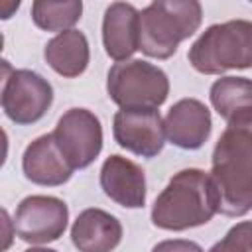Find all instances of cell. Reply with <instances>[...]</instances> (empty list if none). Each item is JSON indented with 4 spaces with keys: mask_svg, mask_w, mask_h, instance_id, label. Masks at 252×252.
I'll return each mask as SVG.
<instances>
[{
    "mask_svg": "<svg viewBox=\"0 0 252 252\" xmlns=\"http://www.w3.org/2000/svg\"><path fill=\"white\" fill-rule=\"evenodd\" d=\"M211 177L222 215L242 217L252 209V114L228 122L213 152Z\"/></svg>",
    "mask_w": 252,
    "mask_h": 252,
    "instance_id": "6da1fadb",
    "label": "cell"
},
{
    "mask_svg": "<svg viewBox=\"0 0 252 252\" xmlns=\"http://www.w3.org/2000/svg\"><path fill=\"white\" fill-rule=\"evenodd\" d=\"M219 211V191L211 175L201 169L175 173L152 209V220L165 230L201 226Z\"/></svg>",
    "mask_w": 252,
    "mask_h": 252,
    "instance_id": "7a4b0ae2",
    "label": "cell"
},
{
    "mask_svg": "<svg viewBox=\"0 0 252 252\" xmlns=\"http://www.w3.org/2000/svg\"><path fill=\"white\" fill-rule=\"evenodd\" d=\"M203 10L195 0H158L140 14V49L156 59H167L177 45L193 35Z\"/></svg>",
    "mask_w": 252,
    "mask_h": 252,
    "instance_id": "3957f363",
    "label": "cell"
},
{
    "mask_svg": "<svg viewBox=\"0 0 252 252\" xmlns=\"http://www.w3.org/2000/svg\"><path fill=\"white\" fill-rule=\"evenodd\" d=\"M189 61L205 75L252 67V22L230 20L211 26L191 45Z\"/></svg>",
    "mask_w": 252,
    "mask_h": 252,
    "instance_id": "277c9868",
    "label": "cell"
},
{
    "mask_svg": "<svg viewBox=\"0 0 252 252\" xmlns=\"http://www.w3.org/2000/svg\"><path fill=\"white\" fill-rule=\"evenodd\" d=\"M108 96L122 108H158L169 93L167 75L142 59L114 63L106 81Z\"/></svg>",
    "mask_w": 252,
    "mask_h": 252,
    "instance_id": "5b68a950",
    "label": "cell"
},
{
    "mask_svg": "<svg viewBox=\"0 0 252 252\" xmlns=\"http://www.w3.org/2000/svg\"><path fill=\"white\" fill-rule=\"evenodd\" d=\"M2 108L16 124L37 122L53 100L51 85L37 73L28 69H10L4 61L2 77Z\"/></svg>",
    "mask_w": 252,
    "mask_h": 252,
    "instance_id": "8992f818",
    "label": "cell"
},
{
    "mask_svg": "<svg viewBox=\"0 0 252 252\" xmlns=\"http://www.w3.org/2000/svg\"><path fill=\"white\" fill-rule=\"evenodd\" d=\"M53 138L73 169L91 165L102 148L100 122L87 108L67 110L59 118L53 130Z\"/></svg>",
    "mask_w": 252,
    "mask_h": 252,
    "instance_id": "52a82bcc",
    "label": "cell"
},
{
    "mask_svg": "<svg viewBox=\"0 0 252 252\" xmlns=\"http://www.w3.org/2000/svg\"><path fill=\"white\" fill-rule=\"evenodd\" d=\"M69 211L57 197L32 195L26 197L14 217V232L32 244H45L57 240L67 228Z\"/></svg>",
    "mask_w": 252,
    "mask_h": 252,
    "instance_id": "ba28073f",
    "label": "cell"
},
{
    "mask_svg": "<svg viewBox=\"0 0 252 252\" xmlns=\"http://www.w3.org/2000/svg\"><path fill=\"white\" fill-rule=\"evenodd\" d=\"M112 130L124 150L142 158L158 156L165 144V124L158 108H120Z\"/></svg>",
    "mask_w": 252,
    "mask_h": 252,
    "instance_id": "9c48e42d",
    "label": "cell"
},
{
    "mask_svg": "<svg viewBox=\"0 0 252 252\" xmlns=\"http://www.w3.org/2000/svg\"><path fill=\"white\" fill-rule=\"evenodd\" d=\"M163 124L171 144L183 150H197L211 134V112L201 100L183 98L169 108Z\"/></svg>",
    "mask_w": 252,
    "mask_h": 252,
    "instance_id": "30bf717a",
    "label": "cell"
},
{
    "mask_svg": "<svg viewBox=\"0 0 252 252\" xmlns=\"http://www.w3.org/2000/svg\"><path fill=\"white\" fill-rule=\"evenodd\" d=\"M22 167L26 177L37 185H61L73 173V167L59 150L53 134L39 136L26 148Z\"/></svg>",
    "mask_w": 252,
    "mask_h": 252,
    "instance_id": "8fae6325",
    "label": "cell"
},
{
    "mask_svg": "<svg viewBox=\"0 0 252 252\" xmlns=\"http://www.w3.org/2000/svg\"><path fill=\"white\" fill-rule=\"evenodd\" d=\"M102 41L106 53L120 61H126L136 49H140V14L132 4L114 2L106 8L102 20Z\"/></svg>",
    "mask_w": 252,
    "mask_h": 252,
    "instance_id": "7c38bea8",
    "label": "cell"
},
{
    "mask_svg": "<svg viewBox=\"0 0 252 252\" xmlns=\"http://www.w3.org/2000/svg\"><path fill=\"white\" fill-rule=\"evenodd\" d=\"M100 187L122 207L138 209L146 201L144 171L122 156H110L100 169Z\"/></svg>",
    "mask_w": 252,
    "mask_h": 252,
    "instance_id": "4fadbf2b",
    "label": "cell"
},
{
    "mask_svg": "<svg viewBox=\"0 0 252 252\" xmlns=\"http://www.w3.org/2000/svg\"><path fill=\"white\" fill-rule=\"evenodd\" d=\"M122 238L116 217L100 209L83 211L71 228V240L79 252H112Z\"/></svg>",
    "mask_w": 252,
    "mask_h": 252,
    "instance_id": "5bb4252c",
    "label": "cell"
},
{
    "mask_svg": "<svg viewBox=\"0 0 252 252\" xmlns=\"http://www.w3.org/2000/svg\"><path fill=\"white\" fill-rule=\"evenodd\" d=\"M45 61L63 77H79L89 65V43L83 32L67 30L45 45Z\"/></svg>",
    "mask_w": 252,
    "mask_h": 252,
    "instance_id": "9a60e30c",
    "label": "cell"
},
{
    "mask_svg": "<svg viewBox=\"0 0 252 252\" xmlns=\"http://www.w3.org/2000/svg\"><path fill=\"white\" fill-rule=\"evenodd\" d=\"M211 102L226 120L252 114V81L244 77H222L211 87Z\"/></svg>",
    "mask_w": 252,
    "mask_h": 252,
    "instance_id": "2e32d148",
    "label": "cell"
},
{
    "mask_svg": "<svg viewBox=\"0 0 252 252\" xmlns=\"http://www.w3.org/2000/svg\"><path fill=\"white\" fill-rule=\"evenodd\" d=\"M83 12V4L77 0L67 2H47L37 0L32 4V18L35 26L47 32H67L75 22H79Z\"/></svg>",
    "mask_w": 252,
    "mask_h": 252,
    "instance_id": "e0dca14e",
    "label": "cell"
},
{
    "mask_svg": "<svg viewBox=\"0 0 252 252\" xmlns=\"http://www.w3.org/2000/svg\"><path fill=\"white\" fill-rule=\"evenodd\" d=\"M209 252H252V220L234 224Z\"/></svg>",
    "mask_w": 252,
    "mask_h": 252,
    "instance_id": "ac0fdd59",
    "label": "cell"
},
{
    "mask_svg": "<svg viewBox=\"0 0 252 252\" xmlns=\"http://www.w3.org/2000/svg\"><path fill=\"white\" fill-rule=\"evenodd\" d=\"M152 252H203L199 244L191 240H163L154 246Z\"/></svg>",
    "mask_w": 252,
    "mask_h": 252,
    "instance_id": "d6986e66",
    "label": "cell"
},
{
    "mask_svg": "<svg viewBox=\"0 0 252 252\" xmlns=\"http://www.w3.org/2000/svg\"><path fill=\"white\" fill-rule=\"evenodd\" d=\"M26 252H55V250H49V248H30Z\"/></svg>",
    "mask_w": 252,
    "mask_h": 252,
    "instance_id": "ffe728a7",
    "label": "cell"
}]
</instances>
